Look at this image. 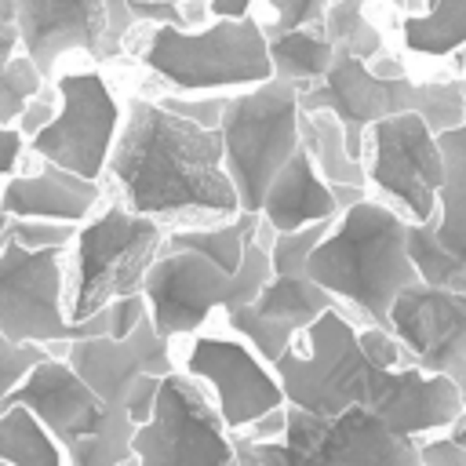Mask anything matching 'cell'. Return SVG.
Listing matches in <instances>:
<instances>
[{
	"label": "cell",
	"instance_id": "obj_18",
	"mask_svg": "<svg viewBox=\"0 0 466 466\" xmlns=\"http://www.w3.org/2000/svg\"><path fill=\"white\" fill-rule=\"evenodd\" d=\"M171 339H164L149 313L138 320V328L127 339L98 335V339H73L62 346H47L51 353L66 357L73 371L113 408H124L127 390L138 375H167L175 371V353Z\"/></svg>",
	"mask_w": 466,
	"mask_h": 466
},
{
	"label": "cell",
	"instance_id": "obj_25",
	"mask_svg": "<svg viewBox=\"0 0 466 466\" xmlns=\"http://www.w3.org/2000/svg\"><path fill=\"white\" fill-rule=\"evenodd\" d=\"M266 47H269L273 76L291 80L299 87H309V84L324 80L331 62H335V47L324 36L320 22L317 25L284 29V33H266Z\"/></svg>",
	"mask_w": 466,
	"mask_h": 466
},
{
	"label": "cell",
	"instance_id": "obj_33",
	"mask_svg": "<svg viewBox=\"0 0 466 466\" xmlns=\"http://www.w3.org/2000/svg\"><path fill=\"white\" fill-rule=\"evenodd\" d=\"M47 357V346L36 342H11L0 335V411L7 408L11 393L18 390V382Z\"/></svg>",
	"mask_w": 466,
	"mask_h": 466
},
{
	"label": "cell",
	"instance_id": "obj_40",
	"mask_svg": "<svg viewBox=\"0 0 466 466\" xmlns=\"http://www.w3.org/2000/svg\"><path fill=\"white\" fill-rule=\"evenodd\" d=\"M422 466H466V444L451 441L448 433H433L419 441Z\"/></svg>",
	"mask_w": 466,
	"mask_h": 466
},
{
	"label": "cell",
	"instance_id": "obj_19",
	"mask_svg": "<svg viewBox=\"0 0 466 466\" xmlns=\"http://www.w3.org/2000/svg\"><path fill=\"white\" fill-rule=\"evenodd\" d=\"M364 408L375 411L390 430L422 441L451 430V422L466 408V393L448 375H433L415 364L375 368Z\"/></svg>",
	"mask_w": 466,
	"mask_h": 466
},
{
	"label": "cell",
	"instance_id": "obj_46",
	"mask_svg": "<svg viewBox=\"0 0 466 466\" xmlns=\"http://www.w3.org/2000/svg\"><path fill=\"white\" fill-rule=\"evenodd\" d=\"M328 189H331V200H335V208H339V211H346V208H353V204H360V200L368 197V186H342V182H328Z\"/></svg>",
	"mask_w": 466,
	"mask_h": 466
},
{
	"label": "cell",
	"instance_id": "obj_6",
	"mask_svg": "<svg viewBox=\"0 0 466 466\" xmlns=\"http://www.w3.org/2000/svg\"><path fill=\"white\" fill-rule=\"evenodd\" d=\"M273 277L269 251L262 244H248L244 262L237 273L218 269L211 258L197 251L164 248L146 273L142 295L149 306V320L164 339H189L197 335L215 309L229 313L237 306H251Z\"/></svg>",
	"mask_w": 466,
	"mask_h": 466
},
{
	"label": "cell",
	"instance_id": "obj_45",
	"mask_svg": "<svg viewBox=\"0 0 466 466\" xmlns=\"http://www.w3.org/2000/svg\"><path fill=\"white\" fill-rule=\"evenodd\" d=\"M255 451L266 466H313V462L299 459L284 441H255Z\"/></svg>",
	"mask_w": 466,
	"mask_h": 466
},
{
	"label": "cell",
	"instance_id": "obj_23",
	"mask_svg": "<svg viewBox=\"0 0 466 466\" xmlns=\"http://www.w3.org/2000/svg\"><path fill=\"white\" fill-rule=\"evenodd\" d=\"M258 226H262V215H258V211H237V215H226V218L186 222V226H175V229L164 237V248L197 251V255L211 258L218 269L237 273L240 262H244L248 244H251L255 233H258Z\"/></svg>",
	"mask_w": 466,
	"mask_h": 466
},
{
	"label": "cell",
	"instance_id": "obj_49",
	"mask_svg": "<svg viewBox=\"0 0 466 466\" xmlns=\"http://www.w3.org/2000/svg\"><path fill=\"white\" fill-rule=\"evenodd\" d=\"M448 437H451V441H459V444H466V408H462V415H459V419L451 422Z\"/></svg>",
	"mask_w": 466,
	"mask_h": 466
},
{
	"label": "cell",
	"instance_id": "obj_17",
	"mask_svg": "<svg viewBox=\"0 0 466 466\" xmlns=\"http://www.w3.org/2000/svg\"><path fill=\"white\" fill-rule=\"evenodd\" d=\"M390 331L422 371L448 375L466 393V295L433 284L404 288L390 306Z\"/></svg>",
	"mask_w": 466,
	"mask_h": 466
},
{
	"label": "cell",
	"instance_id": "obj_28",
	"mask_svg": "<svg viewBox=\"0 0 466 466\" xmlns=\"http://www.w3.org/2000/svg\"><path fill=\"white\" fill-rule=\"evenodd\" d=\"M320 29L331 40L335 55L371 62L379 51H386L382 33L364 15V0H331L328 11H324V18H320Z\"/></svg>",
	"mask_w": 466,
	"mask_h": 466
},
{
	"label": "cell",
	"instance_id": "obj_21",
	"mask_svg": "<svg viewBox=\"0 0 466 466\" xmlns=\"http://www.w3.org/2000/svg\"><path fill=\"white\" fill-rule=\"evenodd\" d=\"M102 204V186L76 171H66L51 160H36V167H18L0 186V211L7 218H51L80 226Z\"/></svg>",
	"mask_w": 466,
	"mask_h": 466
},
{
	"label": "cell",
	"instance_id": "obj_35",
	"mask_svg": "<svg viewBox=\"0 0 466 466\" xmlns=\"http://www.w3.org/2000/svg\"><path fill=\"white\" fill-rule=\"evenodd\" d=\"M357 342H360L364 357H368L375 368H404V364H411V360H408V350L400 346V339H397L390 328L364 324V328H357Z\"/></svg>",
	"mask_w": 466,
	"mask_h": 466
},
{
	"label": "cell",
	"instance_id": "obj_1",
	"mask_svg": "<svg viewBox=\"0 0 466 466\" xmlns=\"http://www.w3.org/2000/svg\"><path fill=\"white\" fill-rule=\"evenodd\" d=\"M124 208L157 222H204L240 211L222 164L218 131L167 113L157 98L135 95L106 167Z\"/></svg>",
	"mask_w": 466,
	"mask_h": 466
},
{
	"label": "cell",
	"instance_id": "obj_16",
	"mask_svg": "<svg viewBox=\"0 0 466 466\" xmlns=\"http://www.w3.org/2000/svg\"><path fill=\"white\" fill-rule=\"evenodd\" d=\"M444 153V182L437 211L408 226V255L422 284L466 295V124L437 135Z\"/></svg>",
	"mask_w": 466,
	"mask_h": 466
},
{
	"label": "cell",
	"instance_id": "obj_48",
	"mask_svg": "<svg viewBox=\"0 0 466 466\" xmlns=\"http://www.w3.org/2000/svg\"><path fill=\"white\" fill-rule=\"evenodd\" d=\"M368 69H371L375 76H408L404 62H400V58H393V55H386V51H379V55L368 62Z\"/></svg>",
	"mask_w": 466,
	"mask_h": 466
},
{
	"label": "cell",
	"instance_id": "obj_36",
	"mask_svg": "<svg viewBox=\"0 0 466 466\" xmlns=\"http://www.w3.org/2000/svg\"><path fill=\"white\" fill-rule=\"evenodd\" d=\"M55 113H58V87H55V80H47V84L25 102V109L18 113L15 127H18V135L29 142L33 135H40V131L55 120Z\"/></svg>",
	"mask_w": 466,
	"mask_h": 466
},
{
	"label": "cell",
	"instance_id": "obj_14",
	"mask_svg": "<svg viewBox=\"0 0 466 466\" xmlns=\"http://www.w3.org/2000/svg\"><path fill=\"white\" fill-rule=\"evenodd\" d=\"M280 441L313 466H422L419 441L390 430L364 404L328 419L288 404V426Z\"/></svg>",
	"mask_w": 466,
	"mask_h": 466
},
{
	"label": "cell",
	"instance_id": "obj_22",
	"mask_svg": "<svg viewBox=\"0 0 466 466\" xmlns=\"http://www.w3.org/2000/svg\"><path fill=\"white\" fill-rule=\"evenodd\" d=\"M258 215H262L277 233H295V229H302V226L339 218V208H335V200H331V189H328V182L317 175V167H313V160L306 157L302 146L288 157V164H284V167L273 175V182L266 186Z\"/></svg>",
	"mask_w": 466,
	"mask_h": 466
},
{
	"label": "cell",
	"instance_id": "obj_8",
	"mask_svg": "<svg viewBox=\"0 0 466 466\" xmlns=\"http://www.w3.org/2000/svg\"><path fill=\"white\" fill-rule=\"evenodd\" d=\"M299 95H302L299 84L269 76L226 98L218 138H222V164L237 189L240 211L262 208L266 186L299 149V116H302Z\"/></svg>",
	"mask_w": 466,
	"mask_h": 466
},
{
	"label": "cell",
	"instance_id": "obj_39",
	"mask_svg": "<svg viewBox=\"0 0 466 466\" xmlns=\"http://www.w3.org/2000/svg\"><path fill=\"white\" fill-rule=\"evenodd\" d=\"M102 7H106V55L120 58V51L135 29V22L127 15V0H102Z\"/></svg>",
	"mask_w": 466,
	"mask_h": 466
},
{
	"label": "cell",
	"instance_id": "obj_47",
	"mask_svg": "<svg viewBox=\"0 0 466 466\" xmlns=\"http://www.w3.org/2000/svg\"><path fill=\"white\" fill-rule=\"evenodd\" d=\"M208 7H211V18H244L251 15L255 0H208Z\"/></svg>",
	"mask_w": 466,
	"mask_h": 466
},
{
	"label": "cell",
	"instance_id": "obj_4",
	"mask_svg": "<svg viewBox=\"0 0 466 466\" xmlns=\"http://www.w3.org/2000/svg\"><path fill=\"white\" fill-rule=\"evenodd\" d=\"M299 106L306 113L309 109L335 113V120L342 124L350 157L364 160V135L371 124L386 116L419 113L433 127V135L466 124V84L462 80L419 84L411 76H375L368 62L335 55L328 76L302 87Z\"/></svg>",
	"mask_w": 466,
	"mask_h": 466
},
{
	"label": "cell",
	"instance_id": "obj_44",
	"mask_svg": "<svg viewBox=\"0 0 466 466\" xmlns=\"http://www.w3.org/2000/svg\"><path fill=\"white\" fill-rule=\"evenodd\" d=\"M284 426H288V404L266 411V415L255 419L248 430H233V433H244V437H251V441H280V437H284Z\"/></svg>",
	"mask_w": 466,
	"mask_h": 466
},
{
	"label": "cell",
	"instance_id": "obj_7",
	"mask_svg": "<svg viewBox=\"0 0 466 466\" xmlns=\"http://www.w3.org/2000/svg\"><path fill=\"white\" fill-rule=\"evenodd\" d=\"M164 226L131 208L106 204L73 237V277L66 288L69 320H87L120 295H135L146 284L149 266L164 251Z\"/></svg>",
	"mask_w": 466,
	"mask_h": 466
},
{
	"label": "cell",
	"instance_id": "obj_32",
	"mask_svg": "<svg viewBox=\"0 0 466 466\" xmlns=\"http://www.w3.org/2000/svg\"><path fill=\"white\" fill-rule=\"evenodd\" d=\"M226 98H229V95H222V91H200V95L167 91V95H160L157 102H160L167 113H175V116H182V120H189V124H197V127L218 131V124H222V109H226Z\"/></svg>",
	"mask_w": 466,
	"mask_h": 466
},
{
	"label": "cell",
	"instance_id": "obj_10",
	"mask_svg": "<svg viewBox=\"0 0 466 466\" xmlns=\"http://www.w3.org/2000/svg\"><path fill=\"white\" fill-rule=\"evenodd\" d=\"M0 335L11 342L62 346L109 335V306L87 320L66 313V251H29L0 233Z\"/></svg>",
	"mask_w": 466,
	"mask_h": 466
},
{
	"label": "cell",
	"instance_id": "obj_5",
	"mask_svg": "<svg viewBox=\"0 0 466 466\" xmlns=\"http://www.w3.org/2000/svg\"><path fill=\"white\" fill-rule=\"evenodd\" d=\"M7 404L29 408L62 444L69 466H124L131 462L135 422L127 408L106 404L66 357L51 353L18 382Z\"/></svg>",
	"mask_w": 466,
	"mask_h": 466
},
{
	"label": "cell",
	"instance_id": "obj_15",
	"mask_svg": "<svg viewBox=\"0 0 466 466\" xmlns=\"http://www.w3.org/2000/svg\"><path fill=\"white\" fill-rule=\"evenodd\" d=\"M182 371L208 390L229 430H248L266 411L288 404L273 364L237 335H189Z\"/></svg>",
	"mask_w": 466,
	"mask_h": 466
},
{
	"label": "cell",
	"instance_id": "obj_52",
	"mask_svg": "<svg viewBox=\"0 0 466 466\" xmlns=\"http://www.w3.org/2000/svg\"><path fill=\"white\" fill-rule=\"evenodd\" d=\"M415 4H419V0H408V7H415Z\"/></svg>",
	"mask_w": 466,
	"mask_h": 466
},
{
	"label": "cell",
	"instance_id": "obj_53",
	"mask_svg": "<svg viewBox=\"0 0 466 466\" xmlns=\"http://www.w3.org/2000/svg\"><path fill=\"white\" fill-rule=\"evenodd\" d=\"M0 466H4V462H0Z\"/></svg>",
	"mask_w": 466,
	"mask_h": 466
},
{
	"label": "cell",
	"instance_id": "obj_31",
	"mask_svg": "<svg viewBox=\"0 0 466 466\" xmlns=\"http://www.w3.org/2000/svg\"><path fill=\"white\" fill-rule=\"evenodd\" d=\"M7 237L29 251H66L76 237V226L51 218H7Z\"/></svg>",
	"mask_w": 466,
	"mask_h": 466
},
{
	"label": "cell",
	"instance_id": "obj_3",
	"mask_svg": "<svg viewBox=\"0 0 466 466\" xmlns=\"http://www.w3.org/2000/svg\"><path fill=\"white\" fill-rule=\"evenodd\" d=\"M149 36L138 47V62L171 91H244L273 76L266 25L255 15L211 18L200 29L146 25Z\"/></svg>",
	"mask_w": 466,
	"mask_h": 466
},
{
	"label": "cell",
	"instance_id": "obj_43",
	"mask_svg": "<svg viewBox=\"0 0 466 466\" xmlns=\"http://www.w3.org/2000/svg\"><path fill=\"white\" fill-rule=\"evenodd\" d=\"M22 157H25V138L18 135L15 124H0V178L15 175Z\"/></svg>",
	"mask_w": 466,
	"mask_h": 466
},
{
	"label": "cell",
	"instance_id": "obj_9",
	"mask_svg": "<svg viewBox=\"0 0 466 466\" xmlns=\"http://www.w3.org/2000/svg\"><path fill=\"white\" fill-rule=\"evenodd\" d=\"M273 371L291 408L328 419L353 404H368L375 364L357 342V324L342 309H328L295 335L273 360Z\"/></svg>",
	"mask_w": 466,
	"mask_h": 466
},
{
	"label": "cell",
	"instance_id": "obj_34",
	"mask_svg": "<svg viewBox=\"0 0 466 466\" xmlns=\"http://www.w3.org/2000/svg\"><path fill=\"white\" fill-rule=\"evenodd\" d=\"M266 4H269V22H262L266 33H284L299 25H317L331 0H266Z\"/></svg>",
	"mask_w": 466,
	"mask_h": 466
},
{
	"label": "cell",
	"instance_id": "obj_11",
	"mask_svg": "<svg viewBox=\"0 0 466 466\" xmlns=\"http://www.w3.org/2000/svg\"><path fill=\"white\" fill-rule=\"evenodd\" d=\"M138 466H237L233 430L222 422L208 390L186 371H167L153 415L135 430Z\"/></svg>",
	"mask_w": 466,
	"mask_h": 466
},
{
	"label": "cell",
	"instance_id": "obj_27",
	"mask_svg": "<svg viewBox=\"0 0 466 466\" xmlns=\"http://www.w3.org/2000/svg\"><path fill=\"white\" fill-rule=\"evenodd\" d=\"M400 22V40L415 55H451L466 44V0H422Z\"/></svg>",
	"mask_w": 466,
	"mask_h": 466
},
{
	"label": "cell",
	"instance_id": "obj_50",
	"mask_svg": "<svg viewBox=\"0 0 466 466\" xmlns=\"http://www.w3.org/2000/svg\"><path fill=\"white\" fill-rule=\"evenodd\" d=\"M4 229H7V215L0 211V233H4Z\"/></svg>",
	"mask_w": 466,
	"mask_h": 466
},
{
	"label": "cell",
	"instance_id": "obj_41",
	"mask_svg": "<svg viewBox=\"0 0 466 466\" xmlns=\"http://www.w3.org/2000/svg\"><path fill=\"white\" fill-rule=\"evenodd\" d=\"M160 379H164V375H138V379L131 382L124 408H127V415H131L135 426H142V422L153 415V404H157V393H160Z\"/></svg>",
	"mask_w": 466,
	"mask_h": 466
},
{
	"label": "cell",
	"instance_id": "obj_51",
	"mask_svg": "<svg viewBox=\"0 0 466 466\" xmlns=\"http://www.w3.org/2000/svg\"><path fill=\"white\" fill-rule=\"evenodd\" d=\"M124 466H138V462H135V455H131V462H124Z\"/></svg>",
	"mask_w": 466,
	"mask_h": 466
},
{
	"label": "cell",
	"instance_id": "obj_42",
	"mask_svg": "<svg viewBox=\"0 0 466 466\" xmlns=\"http://www.w3.org/2000/svg\"><path fill=\"white\" fill-rule=\"evenodd\" d=\"M22 51V33H18V7L15 0H0V66Z\"/></svg>",
	"mask_w": 466,
	"mask_h": 466
},
{
	"label": "cell",
	"instance_id": "obj_24",
	"mask_svg": "<svg viewBox=\"0 0 466 466\" xmlns=\"http://www.w3.org/2000/svg\"><path fill=\"white\" fill-rule=\"evenodd\" d=\"M299 146L306 149V157L313 160L317 175L324 182H342V186H368V171L364 160L350 157L346 149V135L342 124L335 120V113L328 109H302L299 116Z\"/></svg>",
	"mask_w": 466,
	"mask_h": 466
},
{
	"label": "cell",
	"instance_id": "obj_38",
	"mask_svg": "<svg viewBox=\"0 0 466 466\" xmlns=\"http://www.w3.org/2000/svg\"><path fill=\"white\" fill-rule=\"evenodd\" d=\"M146 313H149V306H146V295H142V291L113 299V302H109V335H113V339H127V335L138 328V320H142Z\"/></svg>",
	"mask_w": 466,
	"mask_h": 466
},
{
	"label": "cell",
	"instance_id": "obj_12",
	"mask_svg": "<svg viewBox=\"0 0 466 466\" xmlns=\"http://www.w3.org/2000/svg\"><path fill=\"white\" fill-rule=\"evenodd\" d=\"M51 80L58 87V113L40 135L25 142V153L102 182L124 106L98 69H66Z\"/></svg>",
	"mask_w": 466,
	"mask_h": 466
},
{
	"label": "cell",
	"instance_id": "obj_29",
	"mask_svg": "<svg viewBox=\"0 0 466 466\" xmlns=\"http://www.w3.org/2000/svg\"><path fill=\"white\" fill-rule=\"evenodd\" d=\"M47 84V76L40 73V66L18 51L0 66V124H15L18 113L25 109V102Z\"/></svg>",
	"mask_w": 466,
	"mask_h": 466
},
{
	"label": "cell",
	"instance_id": "obj_26",
	"mask_svg": "<svg viewBox=\"0 0 466 466\" xmlns=\"http://www.w3.org/2000/svg\"><path fill=\"white\" fill-rule=\"evenodd\" d=\"M0 462L4 466H66L62 444L22 404L0 411Z\"/></svg>",
	"mask_w": 466,
	"mask_h": 466
},
{
	"label": "cell",
	"instance_id": "obj_30",
	"mask_svg": "<svg viewBox=\"0 0 466 466\" xmlns=\"http://www.w3.org/2000/svg\"><path fill=\"white\" fill-rule=\"evenodd\" d=\"M226 324H229V331H233L237 339H244L266 364H273V360L295 342V331H288V328L266 320L255 306H237V309H229V313H226Z\"/></svg>",
	"mask_w": 466,
	"mask_h": 466
},
{
	"label": "cell",
	"instance_id": "obj_2",
	"mask_svg": "<svg viewBox=\"0 0 466 466\" xmlns=\"http://www.w3.org/2000/svg\"><path fill=\"white\" fill-rule=\"evenodd\" d=\"M408 226L411 222L397 208L364 197L339 211L331 229L309 251V280L331 291L357 328H390L393 299L419 284V269L408 255Z\"/></svg>",
	"mask_w": 466,
	"mask_h": 466
},
{
	"label": "cell",
	"instance_id": "obj_13",
	"mask_svg": "<svg viewBox=\"0 0 466 466\" xmlns=\"http://www.w3.org/2000/svg\"><path fill=\"white\" fill-rule=\"evenodd\" d=\"M364 171L390 208L408 222H426L437 211V189L444 182V153L433 127L419 113H397L368 127Z\"/></svg>",
	"mask_w": 466,
	"mask_h": 466
},
{
	"label": "cell",
	"instance_id": "obj_20",
	"mask_svg": "<svg viewBox=\"0 0 466 466\" xmlns=\"http://www.w3.org/2000/svg\"><path fill=\"white\" fill-rule=\"evenodd\" d=\"M22 51L51 80L66 55H87L109 62L106 55V7L102 0H15Z\"/></svg>",
	"mask_w": 466,
	"mask_h": 466
},
{
	"label": "cell",
	"instance_id": "obj_37",
	"mask_svg": "<svg viewBox=\"0 0 466 466\" xmlns=\"http://www.w3.org/2000/svg\"><path fill=\"white\" fill-rule=\"evenodd\" d=\"M127 15L135 25H175L186 29V15L178 0H127Z\"/></svg>",
	"mask_w": 466,
	"mask_h": 466
}]
</instances>
